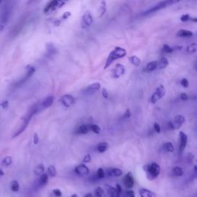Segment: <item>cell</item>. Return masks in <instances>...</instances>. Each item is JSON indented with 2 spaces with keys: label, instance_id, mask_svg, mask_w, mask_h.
<instances>
[{
  "label": "cell",
  "instance_id": "obj_23",
  "mask_svg": "<svg viewBox=\"0 0 197 197\" xmlns=\"http://www.w3.org/2000/svg\"><path fill=\"white\" fill-rule=\"evenodd\" d=\"M108 148H109V144L107 142H100L97 146V151L100 153H103L108 150Z\"/></svg>",
  "mask_w": 197,
  "mask_h": 197
},
{
  "label": "cell",
  "instance_id": "obj_47",
  "mask_svg": "<svg viewBox=\"0 0 197 197\" xmlns=\"http://www.w3.org/2000/svg\"><path fill=\"white\" fill-rule=\"evenodd\" d=\"M115 189H116V190L117 191V192H119V193L121 195V193H122V186H121L120 185L118 184V183H117V184H116V187H115Z\"/></svg>",
  "mask_w": 197,
  "mask_h": 197
},
{
  "label": "cell",
  "instance_id": "obj_25",
  "mask_svg": "<svg viewBox=\"0 0 197 197\" xmlns=\"http://www.w3.org/2000/svg\"><path fill=\"white\" fill-rule=\"evenodd\" d=\"M35 71H36V69H35L34 67H30V68L28 69L27 73H26V76H25L24 78L23 79H22V81L20 82L19 83H24V82H26V80L28 79H30V77H31L32 76H33V74H34Z\"/></svg>",
  "mask_w": 197,
  "mask_h": 197
},
{
  "label": "cell",
  "instance_id": "obj_2",
  "mask_svg": "<svg viewBox=\"0 0 197 197\" xmlns=\"http://www.w3.org/2000/svg\"><path fill=\"white\" fill-rule=\"evenodd\" d=\"M143 170L146 174L147 179L150 180L156 179L160 173V166L157 163H152L151 164L144 166Z\"/></svg>",
  "mask_w": 197,
  "mask_h": 197
},
{
  "label": "cell",
  "instance_id": "obj_39",
  "mask_svg": "<svg viewBox=\"0 0 197 197\" xmlns=\"http://www.w3.org/2000/svg\"><path fill=\"white\" fill-rule=\"evenodd\" d=\"M180 85L182 86V87H184V88H188V87H189V81H188L187 79H182L180 81Z\"/></svg>",
  "mask_w": 197,
  "mask_h": 197
},
{
  "label": "cell",
  "instance_id": "obj_11",
  "mask_svg": "<svg viewBox=\"0 0 197 197\" xmlns=\"http://www.w3.org/2000/svg\"><path fill=\"white\" fill-rule=\"evenodd\" d=\"M75 173L79 176H87L90 174V170L86 165L80 164L75 168Z\"/></svg>",
  "mask_w": 197,
  "mask_h": 197
},
{
  "label": "cell",
  "instance_id": "obj_1",
  "mask_svg": "<svg viewBox=\"0 0 197 197\" xmlns=\"http://www.w3.org/2000/svg\"><path fill=\"white\" fill-rule=\"evenodd\" d=\"M126 50H125L124 48L122 47H116L108 55V58L106 61V63H105L104 69H107L111 64L113 62V61L117 60V59H122V58L125 57L126 55Z\"/></svg>",
  "mask_w": 197,
  "mask_h": 197
},
{
  "label": "cell",
  "instance_id": "obj_50",
  "mask_svg": "<svg viewBox=\"0 0 197 197\" xmlns=\"http://www.w3.org/2000/svg\"><path fill=\"white\" fill-rule=\"evenodd\" d=\"M180 99L182 100H188L187 94H186V93H182V94L180 95Z\"/></svg>",
  "mask_w": 197,
  "mask_h": 197
},
{
  "label": "cell",
  "instance_id": "obj_18",
  "mask_svg": "<svg viewBox=\"0 0 197 197\" xmlns=\"http://www.w3.org/2000/svg\"><path fill=\"white\" fill-rule=\"evenodd\" d=\"M58 2H59V1H55V0L48 2V4L46 5V7L44 9L45 12H48L51 11V10H55L58 7Z\"/></svg>",
  "mask_w": 197,
  "mask_h": 197
},
{
  "label": "cell",
  "instance_id": "obj_35",
  "mask_svg": "<svg viewBox=\"0 0 197 197\" xmlns=\"http://www.w3.org/2000/svg\"><path fill=\"white\" fill-rule=\"evenodd\" d=\"M12 163V159L11 157H6L2 160V165L4 166H9Z\"/></svg>",
  "mask_w": 197,
  "mask_h": 197
},
{
  "label": "cell",
  "instance_id": "obj_54",
  "mask_svg": "<svg viewBox=\"0 0 197 197\" xmlns=\"http://www.w3.org/2000/svg\"><path fill=\"white\" fill-rule=\"evenodd\" d=\"M189 20H191V21L192 22H195V23H196L197 22V19L195 18V17H194V18H190L189 19Z\"/></svg>",
  "mask_w": 197,
  "mask_h": 197
},
{
  "label": "cell",
  "instance_id": "obj_56",
  "mask_svg": "<svg viewBox=\"0 0 197 197\" xmlns=\"http://www.w3.org/2000/svg\"><path fill=\"white\" fill-rule=\"evenodd\" d=\"M1 3H2V1H0V4H1Z\"/></svg>",
  "mask_w": 197,
  "mask_h": 197
},
{
  "label": "cell",
  "instance_id": "obj_44",
  "mask_svg": "<svg viewBox=\"0 0 197 197\" xmlns=\"http://www.w3.org/2000/svg\"><path fill=\"white\" fill-rule=\"evenodd\" d=\"M130 116H131V112H130V110L128 109H126V111L125 112L124 115L122 116V118H123V119H128V118H129Z\"/></svg>",
  "mask_w": 197,
  "mask_h": 197
},
{
  "label": "cell",
  "instance_id": "obj_31",
  "mask_svg": "<svg viewBox=\"0 0 197 197\" xmlns=\"http://www.w3.org/2000/svg\"><path fill=\"white\" fill-rule=\"evenodd\" d=\"M173 173L176 176H182L183 175V170L179 166H175L173 169Z\"/></svg>",
  "mask_w": 197,
  "mask_h": 197
},
{
  "label": "cell",
  "instance_id": "obj_42",
  "mask_svg": "<svg viewBox=\"0 0 197 197\" xmlns=\"http://www.w3.org/2000/svg\"><path fill=\"white\" fill-rule=\"evenodd\" d=\"M153 128H154V130L156 131L157 133H160V132H161V127H160V125H159V123L155 122L154 125H153Z\"/></svg>",
  "mask_w": 197,
  "mask_h": 197
},
{
  "label": "cell",
  "instance_id": "obj_15",
  "mask_svg": "<svg viewBox=\"0 0 197 197\" xmlns=\"http://www.w3.org/2000/svg\"><path fill=\"white\" fill-rule=\"evenodd\" d=\"M139 193L140 197H157V194L155 192H152L151 190L145 189V188H141L139 190Z\"/></svg>",
  "mask_w": 197,
  "mask_h": 197
},
{
  "label": "cell",
  "instance_id": "obj_8",
  "mask_svg": "<svg viewBox=\"0 0 197 197\" xmlns=\"http://www.w3.org/2000/svg\"><path fill=\"white\" fill-rule=\"evenodd\" d=\"M60 102L65 107H70L75 104V98L69 94H65L61 97Z\"/></svg>",
  "mask_w": 197,
  "mask_h": 197
},
{
  "label": "cell",
  "instance_id": "obj_26",
  "mask_svg": "<svg viewBox=\"0 0 197 197\" xmlns=\"http://www.w3.org/2000/svg\"><path fill=\"white\" fill-rule=\"evenodd\" d=\"M129 61L131 64H132L135 66H139L141 63V60L139 59V58L135 56V55H132V56L129 57Z\"/></svg>",
  "mask_w": 197,
  "mask_h": 197
},
{
  "label": "cell",
  "instance_id": "obj_36",
  "mask_svg": "<svg viewBox=\"0 0 197 197\" xmlns=\"http://www.w3.org/2000/svg\"><path fill=\"white\" fill-rule=\"evenodd\" d=\"M195 51H196V44H195V43L191 44L190 46H189L187 48H186V52H187V53L189 54L194 53Z\"/></svg>",
  "mask_w": 197,
  "mask_h": 197
},
{
  "label": "cell",
  "instance_id": "obj_28",
  "mask_svg": "<svg viewBox=\"0 0 197 197\" xmlns=\"http://www.w3.org/2000/svg\"><path fill=\"white\" fill-rule=\"evenodd\" d=\"M46 174L50 177H55L56 176V169L54 166H49L47 169V173Z\"/></svg>",
  "mask_w": 197,
  "mask_h": 197
},
{
  "label": "cell",
  "instance_id": "obj_19",
  "mask_svg": "<svg viewBox=\"0 0 197 197\" xmlns=\"http://www.w3.org/2000/svg\"><path fill=\"white\" fill-rule=\"evenodd\" d=\"M193 36V33L187 30H179L176 33V36L178 37H191Z\"/></svg>",
  "mask_w": 197,
  "mask_h": 197
},
{
  "label": "cell",
  "instance_id": "obj_6",
  "mask_svg": "<svg viewBox=\"0 0 197 197\" xmlns=\"http://www.w3.org/2000/svg\"><path fill=\"white\" fill-rule=\"evenodd\" d=\"M185 122V117L182 115H178L175 116L174 119L172 122H169V125L170 126V129H178L183 125Z\"/></svg>",
  "mask_w": 197,
  "mask_h": 197
},
{
  "label": "cell",
  "instance_id": "obj_49",
  "mask_svg": "<svg viewBox=\"0 0 197 197\" xmlns=\"http://www.w3.org/2000/svg\"><path fill=\"white\" fill-rule=\"evenodd\" d=\"M33 142H34V144H37L39 142V136H38L37 133H34V135H33Z\"/></svg>",
  "mask_w": 197,
  "mask_h": 197
},
{
  "label": "cell",
  "instance_id": "obj_38",
  "mask_svg": "<svg viewBox=\"0 0 197 197\" xmlns=\"http://www.w3.org/2000/svg\"><path fill=\"white\" fill-rule=\"evenodd\" d=\"M163 50L165 52H166V53H171V52H173V51H174V49H173L172 47H170L169 45L165 44V45H163Z\"/></svg>",
  "mask_w": 197,
  "mask_h": 197
},
{
  "label": "cell",
  "instance_id": "obj_9",
  "mask_svg": "<svg viewBox=\"0 0 197 197\" xmlns=\"http://www.w3.org/2000/svg\"><path fill=\"white\" fill-rule=\"evenodd\" d=\"M93 23V18L91 16L90 12H87L83 15V19H82V27L86 28L91 26Z\"/></svg>",
  "mask_w": 197,
  "mask_h": 197
},
{
  "label": "cell",
  "instance_id": "obj_13",
  "mask_svg": "<svg viewBox=\"0 0 197 197\" xmlns=\"http://www.w3.org/2000/svg\"><path fill=\"white\" fill-rule=\"evenodd\" d=\"M53 100H54V97L53 96H48L43 100L40 104L39 105V109L41 110H43V109H46L47 108L50 107L51 106L53 103Z\"/></svg>",
  "mask_w": 197,
  "mask_h": 197
},
{
  "label": "cell",
  "instance_id": "obj_4",
  "mask_svg": "<svg viewBox=\"0 0 197 197\" xmlns=\"http://www.w3.org/2000/svg\"><path fill=\"white\" fill-rule=\"evenodd\" d=\"M10 12H11V9H9V7L6 6V5L1 11V13H0V30H3L4 27L6 25L9 18Z\"/></svg>",
  "mask_w": 197,
  "mask_h": 197
},
{
  "label": "cell",
  "instance_id": "obj_34",
  "mask_svg": "<svg viewBox=\"0 0 197 197\" xmlns=\"http://www.w3.org/2000/svg\"><path fill=\"white\" fill-rule=\"evenodd\" d=\"M89 128H90V130L93 131L96 134H99L100 132V127L96 124H91V125H89Z\"/></svg>",
  "mask_w": 197,
  "mask_h": 197
},
{
  "label": "cell",
  "instance_id": "obj_30",
  "mask_svg": "<svg viewBox=\"0 0 197 197\" xmlns=\"http://www.w3.org/2000/svg\"><path fill=\"white\" fill-rule=\"evenodd\" d=\"M10 188L12 192H18L19 190V184L16 180H13L11 182L10 184Z\"/></svg>",
  "mask_w": 197,
  "mask_h": 197
},
{
  "label": "cell",
  "instance_id": "obj_48",
  "mask_svg": "<svg viewBox=\"0 0 197 197\" xmlns=\"http://www.w3.org/2000/svg\"><path fill=\"white\" fill-rule=\"evenodd\" d=\"M70 16H71V12H65L63 15H62V19H67Z\"/></svg>",
  "mask_w": 197,
  "mask_h": 197
},
{
  "label": "cell",
  "instance_id": "obj_20",
  "mask_svg": "<svg viewBox=\"0 0 197 197\" xmlns=\"http://www.w3.org/2000/svg\"><path fill=\"white\" fill-rule=\"evenodd\" d=\"M169 65V60L166 57H162L159 62H157V68L160 69H163L166 68Z\"/></svg>",
  "mask_w": 197,
  "mask_h": 197
},
{
  "label": "cell",
  "instance_id": "obj_29",
  "mask_svg": "<svg viewBox=\"0 0 197 197\" xmlns=\"http://www.w3.org/2000/svg\"><path fill=\"white\" fill-rule=\"evenodd\" d=\"M163 148L166 151L169 152V153H173L174 152V146L173 145V143L170 142H166V143H164L163 145Z\"/></svg>",
  "mask_w": 197,
  "mask_h": 197
},
{
  "label": "cell",
  "instance_id": "obj_51",
  "mask_svg": "<svg viewBox=\"0 0 197 197\" xmlns=\"http://www.w3.org/2000/svg\"><path fill=\"white\" fill-rule=\"evenodd\" d=\"M9 106V102L8 101H5L2 103V106L3 108H7Z\"/></svg>",
  "mask_w": 197,
  "mask_h": 197
},
{
  "label": "cell",
  "instance_id": "obj_46",
  "mask_svg": "<svg viewBox=\"0 0 197 197\" xmlns=\"http://www.w3.org/2000/svg\"><path fill=\"white\" fill-rule=\"evenodd\" d=\"M90 161H91V156H90V154H87L86 156L84 157V159H83V162L85 163H90Z\"/></svg>",
  "mask_w": 197,
  "mask_h": 197
},
{
  "label": "cell",
  "instance_id": "obj_37",
  "mask_svg": "<svg viewBox=\"0 0 197 197\" xmlns=\"http://www.w3.org/2000/svg\"><path fill=\"white\" fill-rule=\"evenodd\" d=\"M100 12H101L100 13V16L102 17L106 12V2H105V1L101 2V5H100Z\"/></svg>",
  "mask_w": 197,
  "mask_h": 197
},
{
  "label": "cell",
  "instance_id": "obj_43",
  "mask_svg": "<svg viewBox=\"0 0 197 197\" xmlns=\"http://www.w3.org/2000/svg\"><path fill=\"white\" fill-rule=\"evenodd\" d=\"M189 19H190V16H189V14H183V15L180 17V20L182 22H186L188 21V20H189Z\"/></svg>",
  "mask_w": 197,
  "mask_h": 197
},
{
  "label": "cell",
  "instance_id": "obj_45",
  "mask_svg": "<svg viewBox=\"0 0 197 197\" xmlns=\"http://www.w3.org/2000/svg\"><path fill=\"white\" fill-rule=\"evenodd\" d=\"M102 94H103V96L105 98V99H107L109 98V93H108L107 90L106 89H103L102 90Z\"/></svg>",
  "mask_w": 197,
  "mask_h": 197
},
{
  "label": "cell",
  "instance_id": "obj_3",
  "mask_svg": "<svg viewBox=\"0 0 197 197\" xmlns=\"http://www.w3.org/2000/svg\"><path fill=\"white\" fill-rule=\"evenodd\" d=\"M179 1H174V0H167V1H163V2H160L159 3H157V5H153L152 8H150V9L146 10L145 12L143 13L144 15H147V14H150V13L155 12L159 11L160 9H162L163 8H166V7L169 6V5H172V4L178 3Z\"/></svg>",
  "mask_w": 197,
  "mask_h": 197
},
{
  "label": "cell",
  "instance_id": "obj_21",
  "mask_svg": "<svg viewBox=\"0 0 197 197\" xmlns=\"http://www.w3.org/2000/svg\"><path fill=\"white\" fill-rule=\"evenodd\" d=\"M157 61H152V62H149L146 65V71L147 72H153L154 70L157 69Z\"/></svg>",
  "mask_w": 197,
  "mask_h": 197
},
{
  "label": "cell",
  "instance_id": "obj_32",
  "mask_svg": "<svg viewBox=\"0 0 197 197\" xmlns=\"http://www.w3.org/2000/svg\"><path fill=\"white\" fill-rule=\"evenodd\" d=\"M94 193L96 197H103L105 195V190L102 187L99 186L95 189Z\"/></svg>",
  "mask_w": 197,
  "mask_h": 197
},
{
  "label": "cell",
  "instance_id": "obj_33",
  "mask_svg": "<svg viewBox=\"0 0 197 197\" xmlns=\"http://www.w3.org/2000/svg\"><path fill=\"white\" fill-rule=\"evenodd\" d=\"M106 176V173H105L104 170L102 169V168H100V169H98V170L96 171V179H103Z\"/></svg>",
  "mask_w": 197,
  "mask_h": 197
},
{
  "label": "cell",
  "instance_id": "obj_27",
  "mask_svg": "<svg viewBox=\"0 0 197 197\" xmlns=\"http://www.w3.org/2000/svg\"><path fill=\"white\" fill-rule=\"evenodd\" d=\"M89 131H90V128H89V125H80L77 129V132L79 134H86L88 133Z\"/></svg>",
  "mask_w": 197,
  "mask_h": 197
},
{
  "label": "cell",
  "instance_id": "obj_12",
  "mask_svg": "<svg viewBox=\"0 0 197 197\" xmlns=\"http://www.w3.org/2000/svg\"><path fill=\"white\" fill-rule=\"evenodd\" d=\"M123 183L125 187L128 188V189H131L134 186V179L132 173L129 172L125 175L123 179Z\"/></svg>",
  "mask_w": 197,
  "mask_h": 197
},
{
  "label": "cell",
  "instance_id": "obj_24",
  "mask_svg": "<svg viewBox=\"0 0 197 197\" xmlns=\"http://www.w3.org/2000/svg\"><path fill=\"white\" fill-rule=\"evenodd\" d=\"M44 170H45V167L44 165L43 164H39L36 166L34 170V173L36 176H40L41 175H43L44 173Z\"/></svg>",
  "mask_w": 197,
  "mask_h": 197
},
{
  "label": "cell",
  "instance_id": "obj_22",
  "mask_svg": "<svg viewBox=\"0 0 197 197\" xmlns=\"http://www.w3.org/2000/svg\"><path fill=\"white\" fill-rule=\"evenodd\" d=\"M48 180H49V176H48L46 173H43V175H41V176H39V184L41 186H45V185L47 184Z\"/></svg>",
  "mask_w": 197,
  "mask_h": 197
},
{
  "label": "cell",
  "instance_id": "obj_41",
  "mask_svg": "<svg viewBox=\"0 0 197 197\" xmlns=\"http://www.w3.org/2000/svg\"><path fill=\"white\" fill-rule=\"evenodd\" d=\"M52 192H53L54 195L56 197H61L62 195V192H61L60 189H53V190H52Z\"/></svg>",
  "mask_w": 197,
  "mask_h": 197
},
{
  "label": "cell",
  "instance_id": "obj_10",
  "mask_svg": "<svg viewBox=\"0 0 197 197\" xmlns=\"http://www.w3.org/2000/svg\"><path fill=\"white\" fill-rule=\"evenodd\" d=\"M179 139H180V145H179V152L181 153L184 151L188 142V136L185 132H179Z\"/></svg>",
  "mask_w": 197,
  "mask_h": 197
},
{
  "label": "cell",
  "instance_id": "obj_53",
  "mask_svg": "<svg viewBox=\"0 0 197 197\" xmlns=\"http://www.w3.org/2000/svg\"><path fill=\"white\" fill-rule=\"evenodd\" d=\"M84 197H93V194L90 193V192H89V193H87Z\"/></svg>",
  "mask_w": 197,
  "mask_h": 197
},
{
  "label": "cell",
  "instance_id": "obj_16",
  "mask_svg": "<svg viewBox=\"0 0 197 197\" xmlns=\"http://www.w3.org/2000/svg\"><path fill=\"white\" fill-rule=\"evenodd\" d=\"M105 187H106L109 197H120V194L116 190L115 187H112L108 184L105 185Z\"/></svg>",
  "mask_w": 197,
  "mask_h": 197
},
{
  "label": "cell",
  "instance_id": "obj_7",
  "mask_svg": "<svg viewBox=\"0 0 197 197\" xmlns=\"http://www.w3.org/2000/svg\"><path fill=\"white\" fill-rule=\"evenodd\" d=\"M125 72V68L123 65L122 64H116L115 68L112 71V77L114 79H118L119 77L124 75Z\"/></svg>",
  "mask_w": 197,
  "mask_h": 197
},
{
  "label": "cell",
  "instance_id": "obj_55",
  "mask_svg": "<svg viewBox=\"0 0 197 197\" xmlns=\"http://www.w3.org/2000/svg\"><path fill=\"white\" fill-rule=\"evenodd\" d=\"M71 197H79V196L77 194H72V195H71Z\"/></svg>",
  "mask_w": 197,
  "mask_h": 197
},
{
  "label": "cell",
  "instance_id": "obj_5",
  "mask_svg": "<svg viewBox=\"0 0 197 197\" xmlns=\"http://www.w3.org/2000/svg\"><path fill=\"white\" fill-rule=\"evenodd\" d=\"M165 94H166V90L163 85H160L152 95L151 98H150V102L153 104L157 103L159 100H161L162 98L165 96Z\"/></svg>",
  "mask_w": 197,
  "mask_h": 197
},
{
  "label": "cell",
  "instance_id": "obj_52",
  "mask_svg": "<svg viewBox=\"0 0 197 197\" xmlns=\"http://www.w3.org/2000/svg\"><path fill=\"white\" fill-rule=\"evenodd\" d=\"M4 174H5V173H4L3 170H2V169H0V177H1V176H4Z\"/></svg>",
  "mask_w": 197,
  "mask_h": 197
},
{
  "label": "cell",
  "instance_id": "obj_14",
  "mask_svg": "<svg viewBox=\"0 0 197 197\" xmlns=\"http://www.w3.org/2000/svg\"><path fill=\"white\" fill-rule=\"evenodd\" d=\"M107 174L108 176L112 177H119L122 175V171L119 168H110L108 169Z\"/></svg>",
  "mask_w": 197,
  "mask_h": 197
},
{
  "label": "cell",
  "instance_id": "obj_17",
  "mask_svg": "<svg viewBox=\"0 0 197 197\" xmlns=\"http://www.w3.org/2000/svg\"><path fill=\"white\" fill-rule=\"evenodd\" d=\"M100 87H101V85H100V83H94L87 86V88L86 89V93H93L95 92L99 91L100 90Z\"/></svg>",
  "mask_w": 197,
  "mask_h": 197
},
{
  "label": "cell",
  "instance_id": "obj_40",
  "mask_svg": "<svg viewBox=\"0 0 197 197\" xmlns=\"http://www.w3.org/2000/svg\"><path fill=\"white\" fill-rule=\"evenodd\" d=\"M124 197H135V192L133 190H127L125 192Z\"/></svg>",
  "mask_w": 197,
  "mask_h": 197
}]
</instances>
